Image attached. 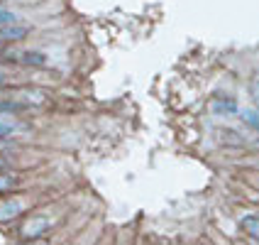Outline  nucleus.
I'll return each instance as SVG.
<instances>
[{
	"instance_id": "nucleus-5",
	"label": "nucleus",
	"mask_w": 259,
	"mask_h": 245,
	"mask_svg": "<svg viewBox=\"0 0 259 245\" xmlns=\"http://www.w3.org/2000/svg\"><path fill=\"white\" fill-rule=\"evenodd\" d=\"M44 101H47V93L39 88H27L20 93V106H39Z\"/></svg>"
},
{
	"instance_id": "nucleus-9",
	"label": "nucleus",
	"mask_w": 259,
	"mask_h": 245,
	"mask_svg": "<svg viewBox=\"0 0 259 245\" xmlns=\"http://www.w3.org/2000/svg\"><path fill=\"white\" fill-rule=\"evenodd\" d=\"M242 120H245V123H247V125H249L252 130H257V132H259V113L245 111V113H242Z\"/></svg>"
},
{
	"instance_id": "nucleus-12",
	"label": "nucleus",
	"mask_w": 259,
	"mask_h": 245,
	"mask_svg": "<svg viewBox=\"0 0 259 245\" xmlns=\"http://www.w3.org/2000/svg\"><path fill=\"white\" fill-rule=\"evenodd\" d=\"M5 167H8V159H5V157H3V155H0V172H3Z\"/></svg>"
},
{
	"instance_id": "nucleus-13",
	"label": "nucleus",
	"mask_w": 259,
	"mask_h": 245,
	"mask_svg": "<svg viewBox=\"0 0 259 245\" xmlns=\"http://www.w3.org/2000/svg\"><path fill=\"white\" fill-rule=\"evenodd\" d=\"M0 5H3V0H0Z\"/></svg>"
},
{
	"instance_id": "nucleus-4",
	"label": "nucleus",
	"mask_w": 259,
	"mask_h": 245,
	"mask_svg": "<svg viewBox=\"0 0 259 245\" xmlns=\"http://www.w3.org/2000/svg\"><path fill=\"white\" fill-rule=\"evenodd\" d=\"M210 111L215 116H235L237 113V101L228 98V96H218V98L210 101Z\"/></svg>"
},
{
	"instance_id": "nucleus-11",
	"label": "nucleus",
	"mask_w": 259,
	"mask_h": 245,
	"mask_svg": "<svg viewBox=\"0 0 259 245\" xmlns=\"http://www.w3.org/2000/svg\"><path fill=\"white\" fill-rule=\"evenodd\" d=\"M25 245H49V243L42 240V238H34V240H29V243H25Z\"/></svg>"
},
{
	"instance_id": "nucleus-8",
	"label": "nucleus",
	"mask_w": 259,
	"mask_h": 245,
	"mask_svg": "<svg viewBox=\"0 0 259 245\" xmlns=\"http://www.w3.org/2000/svg\"><path fill=\"white\" fill-rule=\"evenodd\" d=\"M20 182H17V177L15 174H8V172H0V194H5V191H13Z\"/></svg>"
},
{
	"instance_id": "nucleus-2",
	"label": "nucleus",
	"mask_w": 259,
	"mask_h": 245,
	"mask_svg": "<svg viewBox=\"0 0 259 245\" xmlns=\"http://www.w3.org/2000/svg\"><path fill=\"white\" fill-rule=\"evenodd\" d=\"M29 34V25L22 22H0V44L20 42Z\"/></svg>"
},
{
	"instance_id": "nucleus-3",
	"label": "nucleus",
	"mask_w": 259,
	"mask_h": 245,
	"mask_svg": "<svg viewBox=\"0 0 259 245\" xmlns=\"http://www.w3.org/2000/svg\"><path fill=\"white\" fill-rule=\"evenodd\" d=\"M25 211V201L22 199H3L0 201V223H10Z\"/></svg>"
},
{
	"instance_id": "nucleus-10",
	"label": "nucleus",
	"mask_w": 259,
	"mask_h": 245,
	"mask_svg": "<svg viewBox=\"0 0 259 245\" xmlns=\"http://www.w3.org/2000/svg\"><path fill=\"white\" fill-rule=\"evenodd\" d=\"M252 101H254V106H257V111H259V69L252 76Z\"/></svg>"
},
{
	"instance_id": "nucleus-7",
	"label": "nucleus",
	"mask_w": 259,
	"mask_h": 245,
	"mask_svg": "<svg viewBox=\"0 0 259 245\" xmlns=\"http://www.w3.org/2000/svg\"><path fill=\"white\" fill-rule=\"evenodd\" d=\"M20 61H22V64H29V66H44V64H47V57L39 54V52H22V54H20Z\"/></svg>"
},
{
	"instance_id": "nucleus-6",
	"label": "nucleus",
	"mask_w": 259,
	"mask_h": 245,
	"mask_svg": "<svg viewBox=\"0 0 259 245\" xmlns=\"http://www.w3.org/2000/svg\"><path fill=\"white\" fill-rule=\"evenodd\" d=\"M240 226H242V231H245L254 243H259V216H245L240 221Z\"/></svg>"
},
{
	"instance_id": "nucleus-1",
	"label": "nucleus",
	"mask_w": 259,
	"mask_h": 245,
	"mask_svg": "<svg viewBox=\"0 0 259 245\" xmlns=\"http://www.w3.org/2000/svg\"><path fill=\"white\" fill-rule=\"evenodd\" d=\"M52 221L44 216H29L22 226H20V238L25 240H34V238H42V233L49 231Z\"/></svg>"
}]
</instances>
